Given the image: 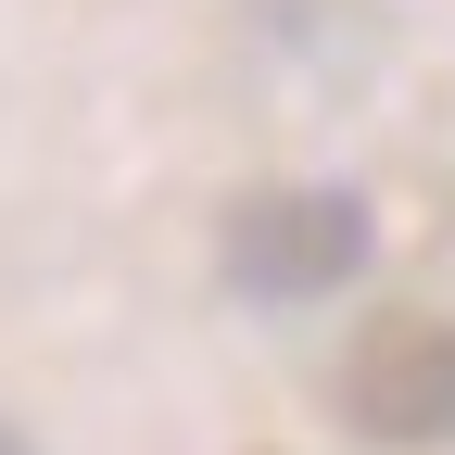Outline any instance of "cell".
<instances>
[{"label": "cell", "mask_w": 455, "mask_h": 455, "mask_svg": "<svg viewBox=\"0 0 455 455\" xmlns=\"http://www.w3.org/2000/svg\"><path fill=\"white\" fill-rule=\"evenodd\" d=\"M215 266L241 278L253 304H316V291H341V278L367 266V203L355 190H253L228 215Z\"/></svg>", "instance_id": "obj_2"}, {"label": "cell", "mask_w": 455, "mask_h": 455, "mask_svg": "<svg viewBox=\"0 0 455 455\" xmlns=\"http://www.w3.org/2000/svg\"><path fill=\"white\" fill-rule=\"evenodd\" d=\"M0 455H26V443H13V430H0Z\"/></svg>", "instance_id": "obj_3"}, {"label": "cell", "mask_w": 455, "mask_h": 455, "mask_svg": "<svg viewBox=\"0 0 455 455\" xmlns=\"http://www.w3.org/2000/svg\"><path fill=\"white\" fill-rule=\"evenodd\" d=\"M341 418H355L379 455L455 443V316H418V304L367 316V341L341 355Z\"/></svg>", "instance_id": "obj_1"}]
</instances>
